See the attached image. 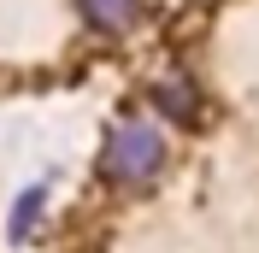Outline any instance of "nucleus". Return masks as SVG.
<instances>
[{
  "mask_svg": "<svg viewBox=\"0 0 259 253\" xmlns=\"http://www.w3.org/2000/svg\"><path fill=\"white\" fill-rule=\"evenodd\" d=\"M77 6L89 12V24H100V30H112V35L136 30V18H142V0H77Z\"/></svg>",
  "mask_w": 259,
  "mask_h": 253,
  "instance_id": "nucleus-2",
  "label": "nucleus"
},
{
  "mask_svg": "<svg viewBox=\"0 0 259 253\" xmlns=\"http://www.w3.org/2000/svg\"><path fill=\"white\" fill-rule=\"evenodd\" d=\"M153 106H165V118H189L194 95L183 89V82H159V89H153Z\"/></svg>",
  "mask_w": 259,
  "mask_h": 253,
  "instance_id": "nucleus-3",
  "label": "nucleus"
},
{
  "mask_svg": "<svg viewBox=\"0 0 259 253\" xmlns=\"http://www.w3.org/2000/svg\"><path fill=\"white\" fill-rule=\"evenodd\" d=\"M100 171L112 177V183H130V189H142L153 177L165 171V136L142 118H130L106 136V153H100Z\"/></svg>",
  "mask_w": 259,
  "mask_h": 253,
  "instance_id": "nucleus-1",
  "label": "nucleus"
}]
</instances>
